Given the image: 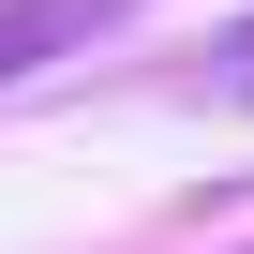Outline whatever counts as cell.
<instances>
[{"instance_id":"6da1fadb","label":"cell","mask_w":254,"mask_h":254,"mask_svg":"<svg viewBox=\"0 0 254 254\" xmlns=\"http://www.w3.org/2000/svg\"><path fill=\"white\" fill-rule=\"evenodd\" d=\"M120 0H15V15H0V75H30L45 45H75V30H105Z\"/></svg>"},{"instance_id":"7a4b0ae2","label":"cell","mask_w":254,"mask_h":254,"mask_svg":"<svg viewBox=\"0 0 254 254\" xmlns=\"http://www.w3.org/2000/svg\"><path fill=\"white\" fill-rule=\"evenodd\" d=\"M224 60H239V75H254V15H239V30H224Z\"/></svg>"}]
</instances>
